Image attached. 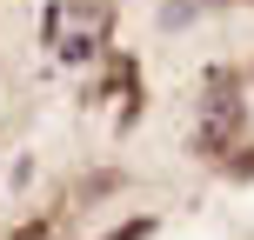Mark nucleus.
<instances>
[{
  "label": "nucleus",
  "instance_id": "nucleus-1",
  "mask_svg": "<svg viewBox=\"0 0 254 240\" xmlns=\"http://www.w3.org/2000/svg\"><path fill=\"white\" fill-rule=\"evenodd\" d=\"M147 234H154V220H127V227H121V234H107V240H147Z\"/></svg>",
  "mask_w": 254,
  "mask_h": 240
},
{
  "label": "nucleus",
  "instance_id": "nucleus-2",
  "mask_svg": "<svg viewBox=\"0 0 254 240\" xmlns=\"http://www.w3.org/2000/svg\"><path fill=\"white\" fill-rule=\"evenodd\" d=\"M47 234H54V220H27V227L13 234V240H47Z\"/></svg>",
  "mask_w": 254,
  "mask_h": 240
}]
</instances>
